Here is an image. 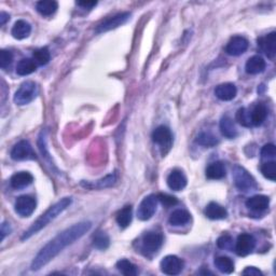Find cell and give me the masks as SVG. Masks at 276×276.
<instances>
[{
    "label": "cell",
    "instance_id": "f1b7e54d",
    "mask_svg": "<svg viewBox=\"0 0 276 276\" xmlns=\"http://www.w3.org/2000/svg\"><path fill=\"white\" fill-rule=\"evenodd\" d=\"M132 219H133V209L131 206L123 207L121 210L118 211V214L116 216L117 224L123 229L127 228L131 225Z\"/></svg>",
    "mask_w": 276,
    "mask_h": 276
},
{
    "label": "cell",
    "instance_id": "6da1fadb",
    "mask_svg": "<svg viewBox=\"0 0 276 276\" xmlns=\"http://www.w3.org/2000/svg\"><path fill=\"white\" fill-rule=\"evenodd\" d=\"M91 228L92 224L90 221H83L69 227L66 230L61 232L58 236L51 239L48 244L44 245L38 252V255L35 257L31 266L33 271H38L41 268L46 266L60 252L68 247L69 245L74 244L76 240L80 239L86 232H89Z\"/></svg>",
    "mask_w": 276,
    "mask_h": 276
},
{
    "label": "cell",
    "instance_id": "f35d334b",
    "mask_svg": "<svg viewBox=\"0 0 276 276\" xmlns=\"http://www.w3.org/2000/svg\"><path fill=\"white\" fill-rule=\"evenodd\" d=\"M158 201H160L164 206H167V207H171L174 206V205L178 204L177 198L175 197L172 196H168V195H158Z\"/></svg>",
    "mask_w": 276,
    "mask_h": 276
},
{
    "label": "cell",
    "instance_id": "d4e9b609",
    "mask_svg": "<svg viewBox=\"0 0 276 276\" xmlns=\"http://www.w3.org/2000/svg\"><path fill=\"white\" fill-rule=\"evenodd\" d=\"M220 131L227 138H236L237 136V130L236 125H234L233 120L230 117L225 116L222 117V119L220 121Z\"/></svg>",
    "mask_w": 276,
    "mask_h": 276
},
{
    "label": "cell",
    "instance_id": "44dd1931",
    "mask_svg": "<svg viewBox=\"0 0 276 276\" xmlns=\"http://www.w3.org/2000/svg\"><path fill=\"white\" fill-rule=\"evenodd\" d=\"M31 33H32L31 24L23 20L15 22V24L12 27V31H11L12 36L17 40H23V39L29 37Z\"/></svg>",
    "mask_w": 276,
    "mask_h": 276
},
{
    "label": "cell",
    "instance_id": "5b68a950",
    "mask_svg": "<svg viewBox=\"0 0 276 276\" xmlns=\"http://www.w3.org/2000/svg\"><path fill=\"white\" fill-rule=\"evenodd\" d=\"M158 206V197L156 196H148L146 197L142 203L139 204V207L137 210L138 219L147 221L151 219L157 211Z\"/></svg>",
    "mask_w": 276,
    "mask_h": 276
},
{
    "label": "cell",
    "instance_id": "d6a6232c",
    "mask_svg": "<svg viewBox=\"0 0 276 276\" xmlns=\"http://www.w3.org/2000/svg\"><path fill=\"white\" fill-rule=\"evenodd\" d=\"M110 239L105 232H98L93 238V246L99 250H105L109 247Z\"/></svg>",
    "mask_w": 276,
    "mask_h": 276
},
{
    "label": "cell",
    "instance_id": "4dcf8cb0",
    "mask_svg": "<svg viewBox=\"0 0 276 276\" xmlns=\"http://www.w3.org/2000/svg\"><path fill=\"white\" fill-rule=\"evenodd\" d=\"M117 269L125 276H135L138 274V267L126 259H122L117 262Z\"/></svg>",
    "mask_w": 276,
    "mask_h": 276
},
{
    "label": "cell",
    "instance_id": "7bdbcfd3",
    "mask_svg": "<svg viewBox=\"0 0 276 276\" xmlns=\"http://www.w3.org/2000/svg\"><path fill=\"white\" fill-rule=\"evenodd\" d=\"M77 4L79 5V7H82V8H86V9H92L93 7H95V5L97 4L96 1H84V2H82V1H79L77 2Z\"/></svg>",
    "mask_w": 276,
    "mask_h": 276
},
{
    "label": "cell",
    "instance_id": "ffe728a7",
    "mask_svg": "<svg viewBox=\"0 0 276 276\" xmlns=\"http://www.w3.org/2000/svg\"><path fill=\"white\" fill-rule=\"evenodd\" d=\"M116 183H117V175L110 174L102 179L94 181V183H90V181H82L81 185L87 188V189H104V188L113 187Z\"/></svg>",
    "mask_w": 276,
    "mask_h": 276
},
{
    "label": "cell",
    "instance_id": "e0dca14e",
    "mask_svg": "<svg viewBox=\"0 0 276 276\" xmlns=\"http://www.w3.org/2000/svg\"><path fill=\"white\" fill-rule=\"evenodd\" d=\"M34 181V177L31 173L28 172H19L14 174L10 179V185L14 189H23L29 185H32Z\"/></svg>",
    "mask_w": 276,
    "mask_h": 276
},
{
    "label": "cell",
    "instance_id": "7c38bea8",
    "mask_svg": "<svg viewBox=\"0 0 276 276\" xmlns=\"http://www.w3.org/2000/svg\"><path fill=\"white\" fill-rule=\"evenodd\" d=\"M258 46L269 58L274 60L276 55V33L272 32L258 39Z\"/></svg>",
    "mask_w": 276,
    "mask_h": 276
},
{
    "label": "cell",
    "instance_id": "4fadbf2b",
    "mask_svg": "<svg viewBox=\"0 0 276 276\" xmlns=\"http://www.w3.org/2000/svg\"><path fill=\"white\" fill-rule=\"evenodd\" d=\"M152 140L163 149L169 148L173 143L172 132L167 126H158L154 131V133H152Z\"/></svg>",
    "mask_w": 276,
    "mask_h": 276
},
{
    "label": "cell",
    "instance_id": "8d00e7d4",
    "mask_svg": "<svg viewBox=\"0 0 276 276\" xmlns=\"http://www.w3.org/2000/svg\"><path fill=\"white\" fill-rule=\"evenodd\" d=\"M13 61L12 53L8 50H1L0 52V67L2 69H7Z\"/></svg>",
    "mask_w": 276,
    "mask_h": 276
},
{
    "label": "cell",
    "instance_id": "484cf974",
    "mask_svg": "<svg viewBox=\"0 0 276 276\" xmlns=\"http://www.w3.org/2000/svg\"><path fill=\"white\" fill-rule=\"evenodd\" d=\"M38 64L32 58H23L16 65V73L20 76H28L36 72Z\"/></svg>",
    "mask_w": 276,
    "mask_h": 276
},
{
    "label": "cell",
    "instance_id": "277c9868",
    "mask_svg": "<svg viewBox=\"0 0 276 276\" xmlns=\"http://www.w3.org/2000/svg\"><path fill=\"white\" fill-rule=\"evenodd\" d=\"M38 85L33 81H26L22 83L19 90L15 92L14 103L19 106H24L32 103L38 95Z\"/></svg>",
    "mask_w": 276,
    "mask_h": 276
},
{
    "label": "cell",
    "instance_id": "4316f807",
    "mask_svg": "<svg viewBox=\"0 0 276 276\" xmlns=\"http://www.w3.org/2000/svg\"><path fill=\"white\" fill-rule=\"evenodd\" d=\"M190 220H191V215L185 209H177V210L173 211L171 217H169V219H168L169 224L174 227L185 226Z\"/></svg>",
    "mask_w": 276,
    "mask_h": 276
},
{
    "label": "cell",
    "instance_id": "74e56055",
    "mask_svg": "<svg viewBox=\"0 0 276 276\" xmlns=\"http://www.w3.org/2000/svg\"><path fill=\"white\" fill-rule=\"evenodd\" d=\"M217 246H218L219 248L221 249H232V246H233V238L228 236V234H225V236H222L218 238L217 240Z\"/></svg>",
    "mask_w": 276,
    "mask_h": 276
},
{
    "label": "cell",
    "instance_id": "52a82bcc",
    "mask_svg": "<svg viewBox=\"0 0 276 276\" xmlns=\"http://www.w3.org/2000/svg\"><path fill=\"white\" fill-rule=\"evenodd\" d=\"M185 262L177 256L169 255L163 258L161 261V271L166 275H178L184 270Z\"/></svg>",
    "mask_w": 276,
    "mask_h": 276
},
{
    "label": "cell",
    "instance_id": "d590c367",
    "mask_svg": "<svg viewBox=\"0 0 276 276\" xmlns=\"http://www.w3.org/2000/svg\"><path fill=\"white\" fill-rule=\"evenodd\" d=\"M237 121L243 126H246V127L251 126L250 111H248L246 108L238 109L237 113Z\"/></svg>",
    "mask_w": 276,
    "mask_h": 276
},
{
    "label": "cell",
    "instance_id": "7402d4cb",
    "mask_svg": "<svg viewBox=\"0 0 276 276\" xmlns=\"http://www.w3.org/2000/svg\"><path fill=\"white\" fill-rule=\"evenodd\" d=\"M270 205V198L267 196H254L246 201V206L255 211L266 210Z\"/></svg>",
    "mask_w": 276,
    "mask_h": 276
},
{
    "label": "cell",
    "instance_id": "8992f818",
    "mask_svg": "<svg viewBox=\"0 0 276 276\" xmlns=\"http://www.w3.org/2000/svg\"><path fill=\"white\" fill-rule=\"evenodd\" d=\"M11 158L15 161H25V160H35L36 155L33 150V147L31 146L27 140H21L17 143L12 150H11Z\"/></svg>",
    "mask_w": 276,
    "mask_h": 276
},
{
    "label": "cell",
    "instance_id": "1f68e13d",
    "mask_svg": "<svg viewBox=\"0 0 276 276\" xmlns=\"http://www.w3.org/2000/svg\"><path fill=\"white\" fill-rule=\"evenodd\" d=\"M197 143L204 147H215L219 143V140L217 139L216 136L209 132H203L197 136Z\"/></svg>",
    "mask_w": 276,
    "mask_h": 276
},
{
    "label": "cell",
    "instance_id": "2e32d148",
    "mask_svg": "<svg viewBox=\"0 0 276 276\" xmlns=\"http://www.w3.org/2000/svg\"><path fill=\"white\" fill-rule=\"evenodd\" d=\"M215 94L221 101L229 102L232 101L233 98H236L237 94V89L233 83H222L216 87Z\"/></svg>",
    "mask_w": 276,
    "mask_h": 276
},
{
    "label": "cell",
    "instance_id": "7a4b0ae2",
    "mask_svg": "<svg viewBox=\"0 0 276 276\" xmlns=\"http://www.w3.org/2000/svg\"><path fill=\"white\" fill-rule=\"evenodd\" d=\"M70 204H72V197H64L61 201H58L56 204L51 206L43 215H41L39 218L34 222L33 226L29 228L27 231H25V233L23 234L22 237V240L31 238L35 234H37L39 231L42 230L43 228L51 224L53 220H55L64 210L67 209V207L70 206Z\"/></svg>",
    "mask_w": 276,
    "mask_h": 276
},
{
    "label": "cell",
    "instance_id": "83f0119b",
    "mask_svg": "<svg viewBox=\"0 0 276 276\" xmlns=\"http://www.w3.org/2000/svg\"><path fill=\"white\" fill-rule=\"evenodd\" d=\"M58 8V4L56 1L53 0H42V1H38L36 3V10L38 13L43 16H51L56 12Z\"/></svg>",
    "mask_w": 276,
    "mask_h": 276
},
{
    "label": "cell",
    "instance_id": "ee69618b",
    "mask_svg": "<svg viewBox=\"0 0 276 276\" xmlns=\"http://www.w3.org/2000/svg\"><path fill=\"white\" fill-rule=\"evenodd\" d=\"M9 19H10V15L8 13H5V12L0 13V24L1 25H4L5 22L9 21Z\"/></svg>",
    "mask_w": 276,
    "mask_h": 276
},
{
    "label": "cell",
    "instance_id": "ac0fdd59",
    "mask_svg": "<svg viewBox=\"0 0 276 276\" xmlns=\"http://www.w3.org/2000/svg\"><path fill=\"white\" fill-rule=\"evenodd\" d=\"M267 67L266 61L260 55H254L248 58L247 63H246V73L249 75H258L264 72V69Z\"/></svg>",
    "mask_w": 276,
    "mask_h": 276
},
{
    "label": "cell",
    "instance_id": "5bb4252c",
    "mask_svg": "<svg viewBox=\"0 0 276 276\" xmlns=\"http://www.w3.org/2000/svg\"><path fill=\"white\" fill-rule=\"evenodd\" d=\"M248 45L249 43L247 39L240 36H236L231 38V40L228 42L226 52L231 56H239L247 51Z\"/></svg>",
    "mask_w": 276,
    "mask_h": 276
},
{
    "label": "cell",
    "instance_id": "d6986e66",
    "mask_svg": "<svg viewBox=\"0 0 276 276\" xmlns=\"http://www.w3.org/2000/svg\"><path fill=\"white\" fill-rule=\"evenodd\" d=\"M205 215H206L207 218L211 220H220L227 218L228 211L224 206H221L218 203L210 202L206 206V208H205Z\"/></svg>",
    "mask_w": 276,
    "mask_h": 276
},
{
    "label": "cell",
    "instance_id": "ab89813d",
    "mask_svg": "<svg viewBox=\"0 0 276 276\" xmlns=\"http://www.w3.org/2000/svg\"><path fill=\"white\" fill-rule=\"evenodd\" d=\"M261 156L263 158H274L276 156L275 145H273V144L264 145L261 150Z\"/></svg>",
    "mask_w": 276,
    "mask_h": 276
},
{
    "label": "cell",
    "instance_id": "e575fe53",
    "mask_svg": "<svg viewBox=\"0 0 276 276\" xmlns=\"http://www.w3.org/2000/svg\"><path fill=\"white\" fill-rule=\"evenodd\" d=\"M261 173L264 177L275 181L276 180V163L274 161H270L262 164Z\"/></svg>",
    "mask_w": 276,
    "mask_h": 276
},
{
    "label": "cell",
    "instance_id": "836d02e7",
    "mask_svg": "<svg viewBox=\"0 0 276 276\" xmlns=\"http://www.w3.org/2000/svg\"><path fill=\"white\" fill-rule=\"evenodd\" d=\"M51 54L48 48H40L34 52V60L36 61L38 65H46L50 62Z\"/></svg>",
    "mask_w": 276,
    "mask_h": 276
},
{
    "label": "cell",
    "instance_id": "3957f363",
    "mask_svg": "<svg viewBox=\"0 0 276 276\" xmlns=\"http://www.w3.org/2000/svg\"><path fill=\"white\" fill-rule=\"evenodd\" d=\"M233 180L234 185L238 190L248 192L257 189V183L255 178L242 166H234L233 168Z\"/></svg>",
    "mask_w": 276,
    "mask_h": 276
},
{
    "label": "cell",
    "instance_id": "b9f144b4",
    "mask_svg": "<svg viewBox=\"0 0 276 276\" xmlns=\"http://www.w3.org/2000/svg\"><path fill=\"white\" fill-rule=\"evenodd\" d=\"M10 232H11L10 224H8V222H3L1 225V240H3L4 237H7L8 234H10Z\"/></svg>",
    "mask_w": 276,
    "mask_h": 276
},
{
    "label": "cell",
    "instance_id": "cb8c5ba5",
    "mask_svg": "<svg viewBox=\"0 0 276 276\" xmlns=\"http://www.w3.org/2000/svg\"><path fill=\"white\" fill-rule=\"evenodd\" d=\"M226 174L227 171H226L225 164L220 161L211 163L206 168V177L208 179H214V180L222 179L226 176Z\"/></svg>",
    "mask_w": 276,
    "mask_h": 276
},
{
    "label": "cell",
    "instance_id": "603a6c76",
    "mask_svg": "<svg viewBox=\"0 0 276 276\" xmlns=\"http://www.w3.org/2000/svg\"><path fill=\"white\" fill-rule=\"evenodd\" d=\"M268 116V109L266 105L263 104H258L256 105L252 110L250 111V121L251 125H261L262 123L266 121Z\"/></svg>",
    "mask_w": 276,
    "mask_h": 276
},
{
    "label": "cell",
    "instance_id": "8fae6325",
    "mask_svg": "<svg viewBox=\"0 0 276 276\" xmlns=\"http://www.w3.org/2000/svg\"><path fill=\"white\" fill-rule=\"evenodd\" d=\"M256 247V239L255 237L247 233H243L238 236L236 243V252L240 256L245 257L249 255L250 252Z\"/></svg>",
    "mask_w": 276,
    "mask_h": 276
},
{
    "label": "cell",
    "instance_id": "60d3db41",
    "mask_svg": "<svg viewBox=\"0 0 276 276\" xmlns=\"http://www.w3.org/2000/svg\"><path fill=\"white\" fill-rule=\"evenodd\" d=\"M244 275H250V276H262V273L260 270H258L257 268L254 267H248L246 268L243 271Z\"/></svg>",
    "mask_w": 276,
    "mask_h": 276
},
{
    "label": "cell",
    "instance_id": "9a60e30c",
    "mask_svg": "<svg viewBox=\"0 0 276 276\" xmlns=\"http://www.w3.org/2000/svg\"><path fill=\"white\" fill-rule=\"evenodd\" d=\"M167 186L174 191L184 190L187 186V177L180 169H174L167 177Z\"/></svg>",
    "mask_w": 276,
    "mask_h": 276
},
{
    "label": "cell",
    "instance_id": "f546056e",
    "mask_svg": "<svg viewBox=\"0 0 276 276\" xmlns=\"http://www.w3.org/2000/svg\"><path fill=\"white\" fill-rule=\"evenodd\" d=\"M215 267L224 274H231L234 271V262L231 258L221 256L216 258Z\"/></svg>",
    "mask_w": 276,
    "mask_h": 276
},
{
    "label": "cell",
    "instance_id": "30bf717a",
    "mask_svg": "<svg viewBox=\"0 0 276 276\" xmlns=\"http://www.w3.org/2000/svg\"><path fill=\"white\" fill-rule=\"evenodd\" d=\"M131 17V13L128 12H123V13H119L115 16H111L109 19L105 20L103 23H101L97 27H96V33L97 34H102L105 32L111 31V29H115L117 27H119L130 20Z\"/></svg>",
    "mask_w": 276,
    "mask_h": 276
},
{
    "label": "cell",
    "instance_id": "ba28073f",
    "mask_svg": "<svg viewBox=\"0 0 276 276\" xmlns=\"http://www.w3.org/2000/svg\"><path fill=\"white\" fill-rule=\"evenodd\" d=\"M163 236L160 232H148L143 237L142 247L146 254H156L162 247Z\"/></svg>",
    "mask_w": 276,
    "mask_h": 276
},
{
    "label": "cell",
    "instance_id": "9c48e42d",
    "mask_svg": "<svg viewBox=\"0 0 276 276\" xmlns=\"http://www.w3.org/2000/svg\"><path fill=\"white\" fill-rule=\"evenodd\" d=\"M37 202L36 198L31 196H22L17 197L15 202V211L17 215H20L23 218L32 216L36 209Z\"/></svg>",
    "mask_w": 276,
    "mask_h": 276
}]
</instances>
